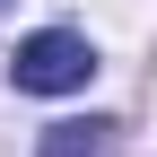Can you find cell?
I'll use <instances>...</instances> for the list:
<instances>
[{
    "instance_id": "1",
    "label": "cell",
    "mask_w": 157,
    "mask_h": 157,
    "mask_svg": "<svg viewBox=\"0 0 157 157\" xmlns=\"http://www.w3.org/2000/svg\"><path fill=\"white\" fill-rule=\"evenodd\" d=\"M9 78H17L26 96H78V87L96 78V52H87V35H70V26H44V35H26V44H17Z\"/></svg>"
},
{
    "instance_id": "2",
    "label": "cell",
    "mask_w": 157,
    "mask_h": 157,
    "mask_svg": "<svg viewBox=\"0 0 157 157\" xmlns=\"http://www.w3.org/2000/svg\"><path fill=\"white\" fill-rule=\"evenodd\" d=\"M105 148H113V122H96V113H87V122H52L35 157H105Z\"/></svg>"
},
{
    "instance_id": "3",
    "label": "cell",
    "mask_w": 157,
    "mask_h": 157,
    "mask_svg": "<svg viewBox=\"0 0 157 157\" xmlns=\"http://www.w3.org/2000/svg\"><path fill=\"white\" fill-rule=\"evenodd\" d=\"M0 9H9V0H0Z\"/></svg>"
}]
</instances>
